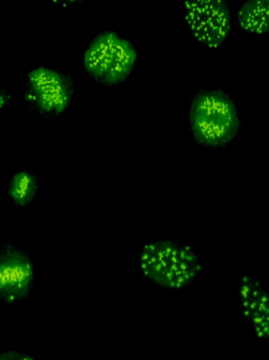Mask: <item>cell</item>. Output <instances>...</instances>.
<instances>
[{"mask_svg":"<svg viewBox=\"0 0 269 360\" xmlns=\"http://www.w3.org/2000/svg\"><path fill=\"white\" fill-rule=\"evenodd\" d=\"M52 4L61 10H67V8H80L88 2L94 1V0H51Z\"/></svg>","mask_w":269,"mask_h":360,"instance_id":"obj_10","label":"cell"},{"mask_svg":"<svg viewBox=\"0 0 269 360\" xmlns=\"http://www.w3.org/2000/svg\"><path fill=\"white\" fill-rule=\"evenodd\" d=\"M77 86L73 74L48 65L29 70L25 77L22 101L29 111L46 120L65 115L75 101Z\"/></svg>","mask_w":269,"mask_h":360,"instance_id":"obj_4","label":"cell"},{"mask_svg":"<svg viewBox=\"0 0 269 360\" xmlns=\"http://www.w3.org/2000/svg\"><path fill=\"white\" fill-rule=\"evenodd\" d=\"M184 17L194 39L211 50L223 46L232 33L228 0H185Z\"/></svg>","mask_w":269,"mask_h":360,"instance_id":"obj_5","label":"cell"},{"mask_svg":"<svg viewBox=\"0 0 269 360\" xmlns=\"http://www.w3.org/2000/svg\"><path fill=\"white\" fill-rule=\"evenodd\" d=\"M239 29L255 35L269 34V0H247L237 14Z\"/></svg>","mask_w":269,"mask_h":360,"instance_id":"obj_8","label":"cell"},{"mask_svg":"<svg viewBox=\"0 0 269 360\" xmlns=\"http://www.w3.org/2000/svg\"><path fill=\"white\" fill-rule=\"evenodd\" d=\"M0 360H36V359L22 351L8 350L0 352Z\"/></svg>","mask_w":269,"mask_h":360,"instance_id":"obj_11","label":"cell"},{"mask_svg":"<svg viewBox=\"0 0 269 360\" xmlns=\"http://www.w3.org/2000/svg\"><path fill=\"white\" fill-rule=\"evenodd\" d=\"M140 271L150 283L171 291L185 289L202 272L200 255L190 245L160 239L142 247Z\"/></svg>","mask_w":269,"mask_h":360,"instance_id":"obj_2","label":"cell"},{"mask_svg":"<svg viewBox=\"0 0 269 360\" xmlns=\"http://www.w3.org/2000/svg\"><path fill=\"white\" fill-rule=\"evenodd\" d=\"M41 186V180L37 174L29 170H21L11 177L6 194L15 207L23 209L35 200Z\"/></svg>","mask_w":269,"mask_h":360,"instance_id":"obj_9","label":"cell"},{"mask_svg":"<svg viewBox=\"0 0 269 360\" xmlns=\"http://www.w3.org/2000/svg\"><path fill=\"white\" fill-rule=\"evenodd\" d=\"M195 143L209 150L224 149L242 134V122L234 99L220 89H203L188 108Z\"/></svg>","mask_w":269,"mask_h":360,"instance_id":"obj_1","label":"cell"},{"mask_svg":"<svg viewBox=\"0 0 269 360\" xmlns=\"http://www.w3.org/2000/svg\"><path fill=\"white\" fill-rule=\"evenodd\" d=\"M36 271L31 256L13 243L0 249V300L17 304L27 300L35 288Z\"/></svg>","mask_w":269,"mask_h":360,"instance_id":"obj_6","label":"cell"},{"mask_svg":"<svg viewBox=\"0 0 269 360\" xmlns=\"http://www.w3.org/2000/svg\"><path fill=\"white\" fill-rule=\"evenodd\" d=\"M137 59L132 39L113 30H105L88 42L82 55V67L95 84L116 88L131 79Z\"/></svg>","mask_w":269,"mask_h":360,"instance_id":"obj_3","label":"cell"},{"mask_svg":"<svg viewBox=\"0 0 269 360\" xmlns=\"http://www.w3.org/2000/svg\"><path fill=\"white\" fill-rule=\"evenodd\" d=\"M239 300L243 315L254 333L269 345V293L260 281L251 275L239 279Z\"/></svg>","mask_w":269,"mask_h":360,"instance_id":"obj_7","label":"cell"},{"mask_svg":"<svg viewBox=\"0 0 269 360\" xmlns=\"http://www.w3.org/2000/svg\"><path fill=\"white\" fill-rule=\"evenodd\" d=\"M13 96L0 82V111H6L12 105Z\"/></svg>","mask_w":269,"mask_h":360,"instance_id":"obj_12","label":"cell"}]
</instances>
